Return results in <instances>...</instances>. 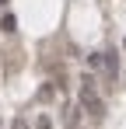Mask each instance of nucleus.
I'll return each mask as SVG.
<instances>
[{
  "mask_svg": "<svg viewBox=\"0 0 126 129\" xmlns=\"http://www.w3.org/2000/svg\"><path fill=\"white\" fill-rule=\"evenodd\" d=\"M123 49H126V35H123Z\"/></svg>",
  "mask_w": 126,
  "mask_h": 129,
  "instance_id": "obj_6",
  "label": "nucleus"
},
{
  "mask_svg": "<svg viewBox=\"0 0 126 129\" xmlns=\"http://www.w3.org/2000/svg\"><path fill=\"white\" fill-rule=\"evenodd\" d=\"M35 129H53V115H39L35 119Z\"/></svg>",
  "mask_w": 126,
  "mask_h": 129,
  "instance_id": "obj_4",
  "label": "nucleus"
},
{
  "mask_svg": "<svg viewBox=\"0 0 126 129\" xmlns=\"http://www.w3.org/2000/svg\"><path fill=\"white\" fill-rule=\"evenodd\" d=\"M0 4H4V0H0Z\"/></svg>",
  "mask_w": 126,
  "mask_h": 129,
  "instance_id": "obj_7",
  "label": "nucleus"
},
{
  "mask_svg": "<svg viewBox=\"0 0 126 129\" xmlns=\"http://www.w3.org/2000/svg\"><path fill=\"white\" fill-rule=\"evenodd\" d=\"M0 31L14 35V31H18V18H14V14H4V18H0Z\"/></svg>",
  "mask_w": 126,
  "mask_h": 129,
  "instance_id": "obj_2",
  "label": "nucleus"
},
{
  "mask_svg": "<svg viewBox=\"0 0 126 129\" xmlns=\"http://www.w3.org/2000/svg\"><path fill=\"white\" fill-rule=\"evenodd\" d=\"M14 129H28V119H14Z\"/></svg>",
  "mask_w": 126,
  "mask_h": 129,
  "instance_id": "obj_5",
  "label": "nucleus"
},
{
  "mask_svg": "<svg viewBox=\"0 0 126 129\" xmlns=\"http://www.w3.org/2000/svg\"><path fill=\"white\" fill-rule=\"evenodd\" d=\"M53 94H56V87H53V80H49V84H46V87H42V91H39V101H49Z\"/></svg>",
  "mask_w": 126,
  "mask_h": 129,
  "instance_id": "obj_3",
  "label": "nucleus"
},
{
  "mask_svg": "<svg viewBox=\"0 0 126 129\" xmlns=\"http://www.w3.org/2000/svg\"><path fill=\"white\" fill-rule=\"evenodd\" d=\"M81 108H84V115H91L95 122H102L105 112H109V108H105V98L98 94L91 73H84V77H81Z\"/></svg>",
  "mask_w": 126,
  "mask_h": 129,
  "instance_id": "obj_1",
  "label": "nucleus"
}]
</instances>
